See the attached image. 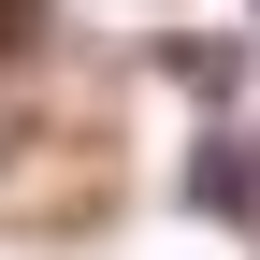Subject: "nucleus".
<instances>
[{
    "mask_svg": "<svg viewBox=\"0 0 260 260\" xmlns=\"http://www.w3.org/2000/svg\"><path fill=\"white\" fill-rule=\"evenodd\" d=\"M188 203H203V217H246L260 203V145H246V130H217V145L188 159Z\"/></svg>",
    "mask_w": 260,
    "mask_h": 260,
    "instance_id": "1",
    "label": "nucleus"
},
{
    "mask_svg": "<svg viewBox=\"0 0 260 260\" xmlns=\"http://www.w3.org/2000/svg\"><path fill=\"white\" fill-rule=\"evenodd\" d=\"M29 29H44V0H0V58H15V44H29Z\"/></svg>",
    "mask_w": 260,
    "mask_h": 260,
    "instance_id": "2",
    "label": "nucleus"
}]
</instances>
